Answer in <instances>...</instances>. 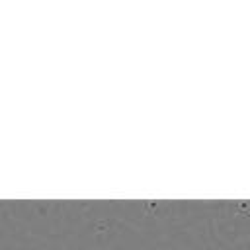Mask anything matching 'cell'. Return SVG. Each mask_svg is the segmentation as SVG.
I'll use <instances>...</instances> for the list:
<instances>
[]
</instances>
